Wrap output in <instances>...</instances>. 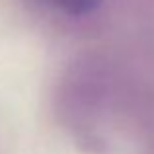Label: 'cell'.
<instances>
[{
    "label": "cell",
    "mask_w": 154,
    "mask_h": 154,
    "mask_svg": "<svg viewBox=\"0 0 154 154\" xmlns=\"http://www.w3.org/2000/svg\"><path fill=\"white\" fill-rule=\"evenodd\" d=\"M59 4H63L64 8H68L70 12H86L90 10V8H94L96 0H60Z\"/></svg>",
    "instance_id": "obj_1"
}]
</instances>
